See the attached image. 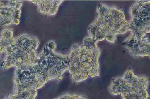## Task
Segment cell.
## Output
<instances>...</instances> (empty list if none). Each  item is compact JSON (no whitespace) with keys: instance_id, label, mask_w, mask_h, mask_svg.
<instances>
[{"instance_id":"obj_1","label":"cell","mask_w":150,"mask_h":99,"mask_svg":"<svg viewBox=\"0 0 150 99\" xmlns=\"http://www.w3.org/2000/svg\"><path fill=\"white\" fill-rule=\"evenodd\" d=\"M149 79L134 75L129 70L122 78L112 79L108 89L112 94L120 95L123 99H149Z\"/></svg>"}]
</instances>
